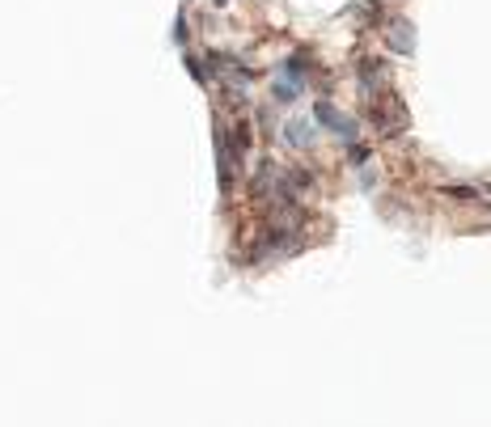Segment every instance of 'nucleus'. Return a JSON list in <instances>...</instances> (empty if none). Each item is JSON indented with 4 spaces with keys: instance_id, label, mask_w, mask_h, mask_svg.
<instances>
[{
    "instance_id": "4",
    "label": "nucleus",
    "mask_w": 491,
    "mask_h": 427,
    "mask_svg": "<svg viewBox=\"0 0 491 427\" xmlns=\"http://www.w3.org/2000/svg\"><path fill=\"white\" fill-rule=\"evenodd\" d=\"M220 4H225V0H220Z\"/></svg>"
},
{
    "instance_id": "1",
    "label": "nucleus",
    "mask_w": 491,
    "mask_h": 427,
    "mask_svg": "<svg viewBox=\"0 0 491 427\" xmlns=\"http://www.w3.org/2000/svg\"><path fill=\"white\" fill-rule=\"evenodd\" d=\"M369 114H373V123H377L386 136H394V131H403V127H407V110H403V102H398L394 93H390L386 102H377Z\"/></svg>"
},
{
    "instance_id": "3",
    "label": "nucleus",
    "mask_w": 491,
    "mask_h": 427,
    "mask_svg": "<svg viewBox=\"0 0 491 427\" xmlns=\"http://www.w3.org/2000/svg\"><path fill=\"white\" fill-rule=\"evenodd\" d=\"M390 42H394V51H407V55H411V47H415L411 21H394V25H390Z\"/></svg>"
},
{
    "instance_id": "2",
    "label": "nucleus",
    "mask_w": 491,
    "mask_h": 427,
    "mask_svg": "<svg viewBox=\"0 0 491 427\" xmlns=\"http://www.w3.org/2000/svg\"><path fill=\"white\" fill-rule=\"evenodd\" d=\"M318 119H322L331 131H339L343 140H352V123H348L343 114H335V106H331V102H318Z\"/></svg>"
}]
</instances>
